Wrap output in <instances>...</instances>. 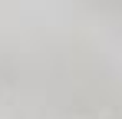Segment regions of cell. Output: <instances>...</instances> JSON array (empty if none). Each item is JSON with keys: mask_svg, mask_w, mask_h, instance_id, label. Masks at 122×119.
<instances>
[]
</instances>
